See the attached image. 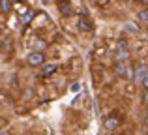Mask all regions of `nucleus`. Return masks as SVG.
<instances>
[{
    "label": "nucleus",
    "mask_w": 148,
    "mask_h": 135,
    "mask_svg": "<svg viewBox=\"0 0 148 135\" xmlns=\"http://www.w3.org/2000/svg\"><path fill=\"white\" fill-rule=\"evenodd\" d=\"M114 69H116V75L122 77V79H133V68L130 66V62H116L114 64Z\"/></svg>",
    "instance_id": "obj_1"
},
{
    "label": "nucleus",
    "mask_w": 148,
    "mask_h": 135,
    "mask_svg": "<svg viewBox=\"0 0 148 135\" xmlns=\"http://www.w3.org/2000/svg\"><path fill=\"white\" fill-rule=\"evenodd\" d=\"M103 126H105V130H109V132H116V130L122 126V118H120L118 113H112V114H109V116H105Z\"/></svg>",
    "instance_id": "obj_2"
},
{
    "label": "nucleus",
    "mask_w": 148,
    "mask_h": 135,
    "mask_svg": "<svg viewBox=\"0 0 148 135\" xmlns=\"http://www.w3.org/2000/svg\"><path fill=\"white\" fill-rule=\"evenodd\" d=\"M26 62H28V66H32V68L43 66V64H45L43 51H32V53H28V55H26Z\"/></svg>",
    "instance_id": "obj_3"
},
{
    "label": "nucleus",
    "mask_w": 148,
    "mask_h": 135,
    "mask_svg": "<svg viewBox=\"0 0 148 135\" xmlns=\"http://www.w3.org/2000/svg\"><path fill=\"white\" fill-rule=\"evenodd\" d=\"M127 60V40H118L116 43V62Z\"/></svg>",
    "instance_id": "obj_4"
},
{
    "label": "nucleus",
    "mask_w": 148,
    "mask_h": 135,
    "mask_svg": "<svg viewBox=\"0 0 148 135\" xmlns=\"http://www.w3.org/2000/svg\"><path fill=\"white\" fill-rule=\"evenodd\" d=\"M58 71V64H43L41 66V71H40V77L41 79H47V77L54 75Z\"/></svg>",
    "instance_id": "obj_5"
},
{
    "label": "nucleus",
    "mask_w": 148,
    "mask_h": 135,
    "mask_svg": "<svg viewBox=\"0 0 148 135\" xmlns=\"http://www.w3.org/2000/svg\"><path fill=\"white\" fill-rule=\"evenodd\" d=\"M148 73V66H145V64H141V66H137L133 69V81H137V83H141L143 79L146 77Z\"/></svg>",
    "instance_id": "obj_6"
},
{
    "label": "nucleus",
    "mask_w": 148,
    "mask_h": 135,
    "mask_svg": "<svg viewBox=\"0 0 148 135\" xmlns=\"http://www.w3.org/2000/svg\"><path fill=\"white\" fill-rule=\"evenodd\" d=\"M77 26H79L81 32H92V28H94V26H92V21L86 17V15H83V17L79 19V25Z\"/></svg>",
    "instance_id": "obj_7"
},
{
    "label": "nucleus",
    "mask_w": 148,
    "mask_h": 135,
    "mask_svg": "<svg viewBox=\"0 0 148 135\" xmlns=\"http://www.w3.org/2000/svg\"><path fill=\"white\" fill-rule=\"evenodd\" d=\"M58 10H60L62 15H69V13H71V6H69V2H64V0L58 2Z\"/></svg>",
    "instance_id": "obj_8"
},
{
    "label": "nucleus",
    "mask_w": 148,
    "mask_h": 135,
    "mask_svg": "<svg viewBox=\"0 0 148 135\" xmlns=\"http://www.w3.org/2000/svg\"><path fill=\"white\" fill-rule=\"evenodd\" d=\"M11 0H0V10L4 11V13H10L11 11Z\"/></svg>",
    "instance_id": "obj_9"
},
{
    "label": "nucleus",
    "mask_w": 148,
    "mask_h": 135,
    "mask_svg": "<svg viewBox=\"0 0 148 135\" xmlns=\"http://www.w3.org/2000/svg\"><path fill=\"white\" fill-rule=\"evenodd\" d=\"M137 19L143 23V25H148V10H141L137 13Z\"/></svg>",
    "instance_id": "obj_10"
},
{
    "label": "nucleus",
    "mask_w": 148,
    "mask_h": 135,
    "mask_svg": "<svg viewBox=\"0 0 148 135\" xmlns=\"http://www.w3.org/2000/svg\"><path fill=\"white\" fill-rule=\"evenodd\" d=\"M32 17H34V11H32V10H30L28 13H25V19H23V21H25V25H26V23H30V21H32Z\"/></svg>",
    "instance_id": "obj_11"
},
{
    "label": "nucleus",
    "mask_w": 148,
    "mask_h": 135,
    "mask_svg": "<svg viewBox=\"0 0 148 135\" xmlns=\"http://www.w3.org/2000/svg\"><path fill=\"white\" fill-rule=\"evenodd\" d=\"M141 84H143V86H145L146 90H148V73H146V77H145V79L141 81Z\"/></svg>",
    "instance_id": "obj_12"
},
{
    "label": "nucleus",
    "mask_w": 148,
    "mask_h": 135,
    "mask_svg": "<svg viewBox=\"0 0 148 135\" xmlns=\"http://www.w3.org/2000/svg\"><path fill=\"white\" fill-rule=\"evenodd\" d=\"M141 2H143V4H148V0H141Z\"/></svg>",
    "instance_id": "obj_13"
},
{
    "label": "nucleus",
    "mask_w": 148,
    "mask_h": 135,
    "mask_svg": "<svg viewBox=\"0 0 148 135\" xmlns=\"http://www.w3.org/2000/svg\"><path fill=\"white\" fill-rule=\"evenodd\" d=\"M145 99H146V103H148V92H146V98H145Z\"/></svg>",
    "instance_id": "obj_14"
},
{
    "label": "nucleus",
    "mask_w": 148,
    "mask_h": 135,
    "mask_svg": "<svg viewBox=\"0 0 148 135\" xmlns=\"http://www.w3.org/2000/svg\"><path fill=\"white\" fill-rule=\"evenodd\" d=\"M11 2H21V0H11Z\"/></svg>",
    "instance_id": "obj_15"
},
{
    "label": "nucleus",
    "mask_w": 148,
    "mask_h": 135,
    "mask_svg": "<svg viewBox=\"0 0 148 135\" xmlns=\"http://www.w3.org/2000/svg\"><path fill=\"white\" fill-rule=\"evenodd\" d=\"M64 2H71V0H64Z\"/></svg>",
    "instance_id": "obj_16"
},
{
    "label": "nucleus",
    "mask_w": 148,
    "mask_h": 135,
    "mask_svg": "<svg viewBox=\"0 0 148 135\" xmlns=\"http://www.w3.org/2000/svg\"><path fill=\"white\" fill-rule=\"evenodd\" d=\"M43 2H45V4H47V2H49V0H43Z\"/></svg>",
    "instance_id": "obj_17"
},
{
    "label": "nucleus",
    "mask_w": 148,
    "mask_h": 135,
    "mask_svg": "<svg viewBox=\"0 0 148 135\" xmlns=\"http://www.w3.org/2000/svg\"><path fill=\"white\" fill-rule=\"evenodd\" d=\"M146 135H148V132H146Z\"/></svg>",
    "instance_id": "obj_18"
}]
</instances>
